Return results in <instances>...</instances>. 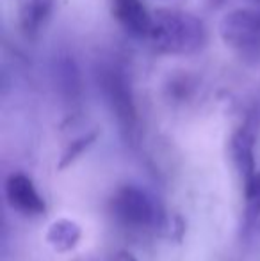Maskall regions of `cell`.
<instances>
[{
	"instance_id": "obj_1",
	"label": "cell",
	"mask_w": 260,
	"mask_h": 261,
	"mask_svg": "<svg viewBox=\"0 0 260 261\" xmlns=\"http://www.w3.org/2000/svg\"><path fill=\"white\" fill-rule=\"evenodd\" d=\"M148 41L159 54L184 57L203 48L207 29L196 14L175 7H160L152 13Z\"/></svg>"
},
{
	"instance_id": "obj_2",
	"label": "cell",
	"mask_w": 260,
	"mask_h": 261,
	"mask_svg": "<svg viewBox=\"0 0 260 261\" xmlns=\"http://www.w3.org/2000/svg\"><path fill=\"white\" fill-rule=\"evenodd\" d=\"M97 84L122 137L134 146L139 139V116L127 69L120 62H102L97 68Z\"/></svg>"
},
{
	"instance_id": "obj_3",
	"label": "cell",
	"mask_w": 260,
	"mask_h": 261,
	"mask_svg": "<svg viewBox=\"0 0 260 261\" xmlns=\"http://www.w3.org/2000/svg\"><path fill=\"white\" fill-rule=\"evenodd\" d=\"M112 219L132 233L157 231L164 222V213L152 194L137 185H123L111 197Z\"/></svg>"
},
{
	"instance_id": "obj_4",
	"label": "cell",
	"mask_w": 260,
	"mask_h": 261,
	"mask_svg": "<svg viewBox=\"0 0 260 261\" xmlns=\"http://www.w3.org/2000/svg\"><path fill=\"white\" fill-rule=\"evenodd\" d=\"M218 34L228 48L243 57L260 55V7H237L223 14Z\"/></svg>"
},
{
	"instance_id": "obj_5",
	"label": "cell",
	"mask_w": 260,
	"mask_h": 261,
	"mask_svg": "<svg viewBox=\"0 0 260 261\" xmlns=\"http://www.w3.org/2000/svg\"><path fill=\"white\" fill-rule=\"evenodd\" d=\"M255 144H257V132L251 121L243 123L230 139V156L239 172L243 183H250L257 174L255 169Z\"/></svg>"
},
{
	"instance_id": "obj_6",
	"label": "cell",
	"mask_w": 260,
	"mask_h": 261,
	"mask_svg": "<svg viewBox=\"0 0 260 261\" xmlns=\"http://www.w3.org/2000/svg\"><path fill=\"white\" fill-rule=\"evenodd\" d=\"M6 197L13 210L23 215L45 213V201L39 196L32 179L23 172H13L6 179Z\"/></svg>"
},
{
	"instance_id": "obj_7",
	"label": "cell",
	"mask_w": 260,
	"mask_h": 261,
	"mask_svg": "<svg viewBox=\"0 0 260 261\" xmlns=\"http://www.w3.org/2000/svg\"><path fill=\"white\" fill-rule=\"evenodd\" d=\"M109 6L112 18L127 34L137 39H148L152 13H148L143 0H109Z\"/></svg>"
},
{
	"instance_id": "obj_8",
	"label": "cell",
	"mask_w": 260,
	"mask_h": 261,
	"mask_svg": "<svg viewBox=\"0 0 260 261\" xmlns=\"http://www.w3.org/2000/svg\"><path fill=\"white\" fill-rule=\"evenodd\" d=\"M54 0H20L18 27L27 39H36L52 16Z\"/></svg>"
},
{
	"instance_id": "obj_9",
	"label": "cell",
	"mask_w": 260,
	"mask_h": 261,
	"mask_svg": "<svg viewBox=\"0 0 260 261\" xmlns=\"http://www.w3.org/2000/svg\"><path fill=\"white\" fill-rule=\"evenodd\" d=\"M54 80L59 94L66 101H77L82 94V76H80V69L73 55L69 54H59L54 59L52 66Z\"/></svg>"
},
{
	"instance_id": "obj_10",
	"label": "cell",
	"mask_w": 260,
	"mask_h": 261,
	"mask_svg": "<svg viewBox=\"0 0 260 261\" xmlns=\"http://www.w3.org/2000/svg\"><path fill=\"white\" fill-rule=\"evenodd\" d=\"M82 229L75 220L59 219L50 224L46 229V242L56 249L57 252H68L80 242Z\"/></svg>"
},
{
	"instance_id": "obj_11",
	"label": "cell",
	"mask_w": 260,
	"mask_h": 261,
	"mask_svg": "<svg viewBox=\"0 0 260 261\" xmlns=\"http://www.w3.org/2000/svg\"><path fill=\"white\" fill-rule=\"evenodd\" d=\"M94 135L97 134H87V135H82V137L75 139V141H73L72 144L66 148V151L63 153V158H61V162H59V167L61 169L68 167V165L72 164L77 156L82 155V153L89 148L91 142L94 141Z\"/></svg>"
},
{
	"instance_id": "obj_12",
	"label": "cell",
	"mask_w": 260,
	"mask_h": 261,
	"mask_svg": "<svg viewBox=\"0 0 260 261\" xmlns=\"http://www.w3.org/2000/svg\"><path fill=\"white\" fill-rule=\"evenodd\" d=\"M114 261H137V258H135V256L129 251H120L118 254H116Z\"/></svg>"
},
{
	"instance_id": "obj_13",
	"label": "cell",
	"mask_w": 260,
	"mask_h": 261,
	"mask_svg": "<svg viewBox=\"0 0 260 261\" xmlns=\"http://www.w3.org/2000/svg\"><path fill=\"white\" fill-rule=\"evenodd\" d=\"M207 2H208V6H210V7H221L226 0H207Z\"/></svg>"
},
{
	"instance_id": "obj_14",
	"label": "cell",
	"mask_w": 260,
	"mask_h": 261,
	"mask_svg": "<svg viewBox=\"0 0 260 261\" xmlns=\"http://www.w3.org/2000/svg\"><path fill=\"white\" fill-rule=\"evenodd\" d=\"M251 2H257V4H260V0H251Z\"/></svg>"
}]
</instances>
